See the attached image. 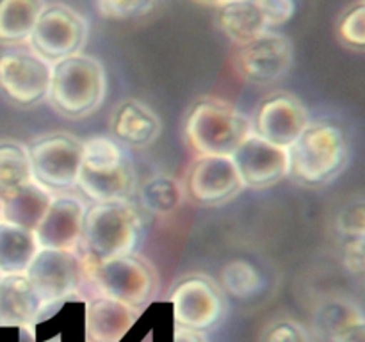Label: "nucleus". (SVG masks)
Here are the masks:
<instances>
[{
    "label": "nucleus",
    "mask_w": 365,
    "mask_h": 342,
    "mask_svg": "<svg viewBox=\"0 0 365 342\" xmlns=\"http://www.w3.org/2000/svg\"><path fill=\"white\" fill-rule=\"evenodd\" d=\"M107 95V73L96 57L77 53L52 64L48 96L66 118H86L100 109Z\"/></svg>",
    "instance_id": "1"
},
{
    "label": "nucleus",
    "mask_w": 365,
    "mask_h": 342,
    "mask_svg": "<svg viewBox=\"0 0 365 342\" xmlns=\"http://www.w3.org/2000/svg\"><path fill=\"white\" fill-rule=\"evenodd\" d=\"M253 132L252 121L221 100H202L185 121V139L198 155L232 157Z\"/></svg>",
    "instance_id": "2"
},
{
    "label": "nucleus",
    "mask_w": 365,
    "mask_h": 342,
    "mask_svg": "<svg viewBox=\"0 0 365 342\" xmlns=\"http://www.w3.org/2000/svg\"><path fill=\"white\" fill-rule=\"evenodd\" d=\"M291 175L305 185L334 180L348 162V141L341 127L330 121H310L289 148Z\"/></svg>",
    "instance_id": "3"
},
{
    "label": "nucleus",
    "mask_w": 365,
    "mask_h": 342,
    "mask_svg": "<svg viewBox=\"0 0 365 342\" xmlns=\"http://www.w3.org/2000/svg\"><path fill=\"white\" fill-rule=\"evenodd\" d=\"M138 212L128 202L96 203L86 210L82 241L95 262L130 255L139 239Z\"/></svg>",
    "instance_id": "4"
},
{
    "label": "nucleus",
    "mask_w": 365,
    "mask_h": 342,
    "mask_svg": "<svg viewBox=\"0 0 365 342\" xmlns=\"http://www.w3.org/2000/svg\"><path fill=\"white\" fill-rule=\"evenodd\" d=\"M86 39V18L64 4H50L39 14L38 24L27 43L39 57L53 64L82 53Z\"/></svg>",
    "instance_id": "5"
},
{
    "label": "nucleus",
    "mask_w": 365,
    "mask_h": 342,
    "mask_svg": "<svg viewBox=\"0 0 365 342\" xmlns=\"http://www.w3.org/2000/svg\"><path fill=\"white\" fill-rule=\"evenodd\" d=\"M43 303V319L66 301L82 280V262L73 252L41 248L25 271Z\"/></svg>",
    "instance_id": "6"
},
{
    "label": "nucleus",
    "mask_w": 365,
    "mask_h": 342,
    "mask_svg": "<svg viewBox=\"0 0 365 342\" xmlns=\"http://www.w3.org/2000/svg\"><path fill=\"white\" fill-rule=\"evenodd\" d=\"M91 276L103 298L139 309L155 291V273L132 255L100 260L91 266Z\"/></svg>",
    "instance_id": "7"
},
{
    "label": "nucleus",
    "mask_w": 365,
    "mask_h": 342,
    "mask_svg": "<svg viewBox=\"0 0 365 342\" xmlns=\"http://www.w3.org/2000/svg\"><path fill=\"white\" fill-rule=\"evenodd\" d=\"M32 178L46 189L77 185L82 166V142L73 135L50 134L29 148Z\"/></svg>",
    "instance_id": "8"
},
{
    "label": "nucleus",
    "mask_w": 365,
    "mask_h": 342,
    "mask_svg": "<svg viewBox=\"0 0 365 342\" xmlns=\"http://www.w3.org/2000/svg\"><path fill=\"white\" fill-rule=\"evenodd\" d=\"M52 64L34 50L14 48L0 56V88L13 102L34 105L48 96Z\"/></svg>",
    "instance_id": "9"
},
{
    "label": "nucleus",
    "mask_w": 365,
    "mask_h": 342,
    "mask_svg": "<svg viewBox=\"0 0 365 342\" xmlns=\"http://www.w3.org/2000/svg\"><path fill=\"white\" fill-rule=\"evenodd\" d=\"M292 64V43L278 32H264L253 41L237 46L234 66L246 82L267 86L285 77Z\"/></svg>",
    "instance_id": "10"
},
{
    "label": "nucleus",
    "mask_w": 365,
    "mask_h": 342,
    "mask_svg": "<svg viewBox=\"0 0 365 342\" xmlns=\"http://www.w3.org/2000/svg\"><path fill=\"white\" fill-rule=\"evenodd\" d=\"M173 319L178 328L203 331L220 323L225 314L221 289L205 276H189L171 294Z\"/></svg>",
    "instance_id": "11"
},
{
    "label": "nucleus",
    "mask_w": 365,
    "mask_h": 342,
    "mask_svg": "<svg viewBox=\"0 0 365 342\" xmlns=\"http://www.w3.org/2000/svg\"><path fill=\"white\" fill-rule=\"evenodd\" d=\"M185 189L202 205H221L232 202L245 185L232 157L198 155L187 170Z\"/></svg>",
    "instance_id": "12"
},
{
    "label": "nucleus",
    "mask_w": 365,
    "mask_h": 342,
    "mask_svg": "<svg viewBox=\"0 0 365 342\" xmlns=\"http://www.w3.org/2000/svg\"><path fill=\"white\" fill-rule=\"evenodd\" d=\"M232 159L245 187H273L291 175L289 148L267 142L255 132L235 150Z\"/></svg>",
    "instance_id": "13"
},
{
    "label": "nucleus",
    "mask_w": 365,
    "mask_h": 342,
    "mask_svg": "<svg viewBox=\"0 0 365 342\" xmlns=\"http://www.w3.org/2000/svg\"><path fill=\"white\" fill-rule=\"evenodd\" d=\"M310 125V113L303 102L287 93L269 96L257 113L255 134L267 142L291 148Z\"/></svg>",
    "instance_id": "14"
},
{
    "label": "nucleus",
    "mask_w": 365,
    "mask_h": 342,
    "mask_svg": "<svg viewBox=\"0 0 365 342\" xmlns=\"http://www.w3.org/2000/svg\"><path fill=\"white\" fill-rule=\"evenodd\" d=\"M86 207L75 196H57L36 227L34 235L39 249L73 252L82 241Z\"/></svg>",
    "instance_id": "15"
},
{
    "label": "nucleus",
    "mask_w": 365,
    "mask_h": 342,
    "mask_svg": "<svg viewBox=\"0 0 365 342\" xmlns=\"http://www.w3.org/2000/svg\"><path fill=\"white\" fill-rule=\"evenodd\" d=\"M43 321V303L24 274L0 278V328H34Z\"/></svg>",
    "instance_id": "16"
},
{
    "label": "nucleus",
    "mask_w": 365,
    "mask_h": 342,
    "mask_svg": "<svg viewBox=\"0 0 365 342\" xmlns=\"http://www.w3.org/2000/svg\"><path fill=\"white\" fill-rule=\"evenodd\" d=\"M139 309L123 305L110 298L89 303L86 312V330L93 342H120L134 326Z\"/></svg>",
    "instance_id": "17"
},
{
    "label": "nucleus",
    "mask_w": 365,
    "mask_h": 342,
    "mask_svg": "<svg viewBox=\"0 0 365 342\" xmlns=\"http://www.w3.org/2000/svg\"><path fill=\"white\" fill-rule=\"evenodd\" d=\"M110 128L120 141L138 148H146L157 141L163 125L148 105L130 98L121 102L114 110Z\"/></svg>",
    "instance_id": "18"
},
{
    "label": "nucleus",
    "mask_w": 365,
    "mask_h": 342,
    "mask_svg": "<svg viewBox=\"0 0 365 342\" xmlns=\"http://www.w3.org/2000/svg\"><path fill=\"white\" fill-rule=\"evenodd\" d=\"M2 198V221L27 230H36L56 196L45 185L32 180L21 187L4 191Z\"/></svg>",
    "instance_id": "19"
},
{
    "label": "nucleus",
    "mask_w": 365,
    "mask_h": 342,
    "mask_svg": "<svg viewBox=\"0 0 365 342\" xmlns=\"http://www.w3.org/2000/svg\"><path fill=\"white\" fill-rule=\"evenodd\" d=\"M77 185H81L84 195L96 203L127 202L135 185L134 171L128 162L106 170L81 167Z\"/></svg>",
    "instance_id": "20"
},
{
    "label": "nucleus",
    "mask_w": 365,
    "mask_h": 342,
    "mask_svg": "<svg viewBox=\"0 0 365 342\" xmlns=\"http://www.w3.org/2000/svg\"><path fill=\"white\" fill-rule=\"evenodd\" d=\"M217 27L237 46L246 45L269 31V25L255 0H242V2L220 7L217 9Z\"/></svg>",
    "instance_id": "21"
},
{
    "label": "nucleus",
    "mask_w": 365,
    "mask_h": 342,
    "mask_svg": "<svg viewBox=\"0 0 365 342\" xmlns=\"http://www.w3.org/2000/svg\"><path fill=\"white\" fill-rule=\"evenodd\" d=\"M38 252L34 230L0 221V273L24 274Z\"/></svg>",
    "instance_id": "22"
},
{
    "label": "nucleus",
    "mask_w": 365,
    "mask_h": 342,
    "mask_svg": "<svg viewBox=\"0 0 365 342\" xmlns=\"http://www.w3.org/2000/svg\"><path fill=\"white\" fill-rule=\"evenodd\" d=\"M45 6V0H0V43L29 41Z\"/></svg>",
    "instance_id": "23"
},
{
    "label": "nucleus",
    "mask_w": 365,
    "mask_h": 342,
    "mask_svg": "<svg viewBox=\"0 0 365 342\" xmlns=\"http://www.w3.org/2000/svg\"><path fill=\"white\" fill-rule=\"evenodd\" d=\"M141 205L155 216L175 212L184 202V187L180 182L168 175H155L143 182L139 189Z\"/></svg>",
    "instance_id": "24"
},
{
    "label": "nucleus",
    "mask_w": 365,
    "mask_h": 342,
    "mask_svg": "<svg viewBox=\"0 0 365 342\" xmlns=\"http://www.w3.org/2000/svg\"><path fill=\"white\" fill-rule=\"evenodd\" d=\"M32 167L29 150L18 142L0 145V191L21 187L32 182Z\"/></svg>",
    "instance_id": "25"
},
{
    "label": "nucleus",
    "mask_w": 365,
    "mask_h": 342,
    "mask_svg": "<svg viewBox=\"0 0 365 342\" xmlns=\"http://www.w3.org/2000/svg\"><path fill=\"white\" fill-rule=\"evenodd\" d=\"M362 310L355 303L348 299H330L323 303L316 314V330L317 333L334 341L341 331H344L349 324L362 319Z\"/></svg>",
    "instance_id": "26"
},
{
    "label": "nucleus",
    "mask_w": 365,
    "mask_h": 342,
    "mask_svg": "<svg viewBox=\"0 0 365 342\" xmlns=\"http://www.w3.org/2000/svg\"><path fill=\"white\" fill-rule=\"evenodd\" d=\"M221 284L234 298L250 299L264 287V278L252 262L245 259L232 260L221 271Z\"/></svg>",
    "instance_id": "27"
},
{
    "label": "nucleus",
    "mask_w": 365,
    "mask_h": 342,
    "mask_svg": "<svg viewBox=\"0 0 365 342\" xmlns=\"http://www.w3.org/2000/svg\"><path fill=\"white\" fill-rule=\"evenodd\" d=\"M127 162L123 150L116 141L106 135H96L82 142V166L88 170L118 167Z\"/></svg>",
    "instance_id": "28"
},
{
    "label": "nucleus",
    "mask_w": 365,
    "mask_h": 342,
    "mask_svg": "<svg viewBox=\"0 0 365 342\" xmlns=\"http://www.w3.org/2000/svg\"><path fill=\"white\" fill-rule=\"evenodd\" d=\"M96 11L110 20H132L145 16L163 4V0H93Z\"/></svg>",
    "instance_id": "29"
},
{
    "label": "nucleus",
    "mask_w": 365,
    "mask_h": 342,
    "mask_svg": "<svg viewBox=\"0 0 365 342\" xmlns=\"http://www.w3.org/2000/svg\"><path fill=\"white\" fill-rule=\"evenodd\" d=\"M339 38L348 46L365 50V0L353 4L344 11L337 25Z\"/></svg>",
    "instance_id": "30"
},
{
    "label": "nucleus",
    "mask_w": 365,
    "mask_h": 342,
    "mask_svg": "<svg viewBox=\"0 0 365 342\" xmlns=\"http://www.w3.org/2000/svg\"><path fill=\"white\" fill-rule=\"evenodd\" d=\"M260 342H310L309 331L292 319H277L264 328Z\"/></svg>",
    "instance_id": "31"
},
{
    "label": "nucleus",
    "mask_w": 365,
    "mask_h": 342,
    "mask_svg": "<svg viewBox=\"0 0 365 342\" xmlns=\"http://www.w3.org/2000/svg\"><path fill=\"white\" fill-rule=\"evenodd\" d=\"M337 228L351 241L359 239L365 232V198L353 200L337 216Z\"/></svg>",
    "instance_id": "32"
},
{
    "label": "nucleus",
    "mask_w": 365,
    "mask_h": 342,
    "mask_svg": "<svg viewBox=\"0 0 365 342\" xmlns=\"http://www.w3.org/2000/svg\"><path fill=\"white\" fill-rule=\"evenodd\" d=\"M269 27H278L291 20L296 13V0H255Z\"/></svg>",
    "instance_id": "33"
},
{
    "label": "nucleus",
    "mask_w": 365,
    "mask_h": 342,
    "mask_svg": "<svg viewBox=\"0 0 365 342\" xmlns=\"http://www.w3.org/2000/svg\"><path fill=\"white\" fill-rule=\"evenodd\" d=\"M346 264L355 273H365V232L346 248Z\"/></svg>",
    "instance_id": "34"
},
{
    "label": "nucleus",
    "mask_w": 365,
    "mask_h": 342,
    "mask_svg": "<svg viewBox=\"0 0 365 342\" xmlns=\"http://www.w3.org/2000/svg\"><path fill=\"white\" fill-rule=\"evenodd\" d=\"M331 342H365V317L349 324L344 331L337 335Z\"/></svg>",
    "instance_id": "35"
},
{
    "label": "nucleus",
    "mask_w": 365,
    "mask_h": 342,
    "mask_svg": "<svg viewBox=\"0 0 365 342\" xmlns=\"http://www.w3.org/2000/svg\"><path fill=\"white\" fill-rule=\"evenodd\" d=\"M173 342H205V338L200 335V331L185 330V328H177Z\"/></svg>",
    "instance_id": "36"
},
{
    "label": "nucleus",
    "mask_w": 365,
    "mask_h": 342,
    "mask_svg": "<svg viewBox=\"0 0 365 342\" xmlns=\"http://www.w3.org/2000/svg\"><path fill=\"white\" fill-rule=\"evenodd\" d=\"M192 2L203 4V6H212V7H225L228 4H235V2H242V0H192Z\"/></svg>",
    "instance_id": "37"
},
{
    "label": "nucleus",
    "mask_w": 365,
    "mask_h": 342,
    "mask_svg": "<svg viewBox=\"0 0 365 342\" xmlns=\"http://www.w3.org/2000/svg\"><path fill=\"white\" fill-rule=\"evenodd\" d=\"M2 210H4V198H2V191H0V221H2Z\"/></svg>",
    "instance_id": "38"
},
{
    "label": "nucleus",
    "mask_w": 365,
    "mask_h": 342,
    "mask_svg": "<svg viewBox=\"0 0 365 342\" xmlns=\"http://www.w3.org/2000/svg\"><path fill=\"white\" fill-rule=\"evenodd\" d=\"M0 278H2V273H0Z\"/></svg>",
    "instance_id": "39"
}]
</instances>
